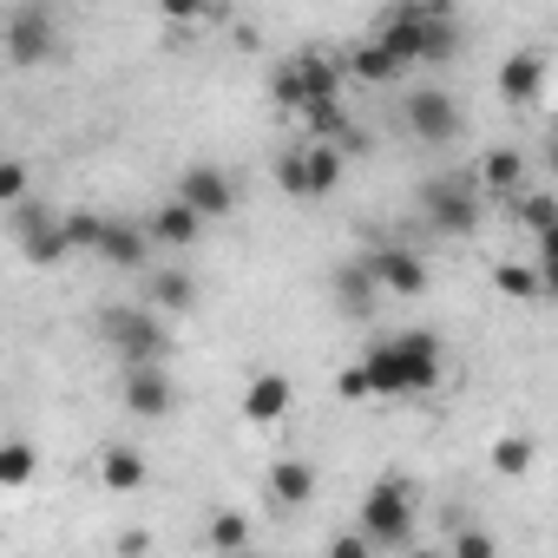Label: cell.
<instances>
[{"instance_id":"6da1fadb","label":"cell","mask_w":558,"mask_h":558,"mask_svg":"<svg viewBox=\"0 0 558 558\" xmlns=\"http://www.w3.org/2000/svg\"><path fill=\"white\" fill-rule=\"evenodd\" d=\"M362 375H368V395L375 401H414V395H434L440 375H447V342L434 329H401V336H381L362 349Z\"/></svg>"},{"instance_id":"7a4b0ae2","label":"cell","mask_w":558,"mask_h":558,"mask_svg":"<svg viewBox=\"0 0 558 558\" xmlns=\"http://www.w3.org/2000/svg\"><path fill=\"white\" fill-rule=\"evenodd\" d=\"M368 40H381L408 73L414 66H447L460 53V21L447 14V0H440V8H388Z\"/></svg>"},{"instance_id":"3957f363","label":"cell","mask_w":558,"mask_h":558,"mask_svg":"<svg viewBox=\"0 0 558 558\" xmlns=\"http://www.w3.org/2000/svg\"><path fill=\"white\" fill-rule=\"evenodd\" d=\"M342 60L329 47H296L290 60H276L269 66V106L276 112H303L316 99H342Z\"/></svg>"},{"instance_id":"277c9868","label":"cell","mask_w":558,"mask_h":558,"mask_svg":"<svg viewBox=\"0 0 558 558\" xmlns=\"http://www.w3.org/2000/svg\"><path fill=\"white\" fill-rule=\"evenodd\" d=\"M362 538H368V551H408L414 545V480L381 473L362 493Z\"/></svg>"},{"instance_id":"5b68a950","label":"cell","mask_w":558,"mask_h":558,"mask_svg":"<svg viewBox=\"0 0 558 558\" xmlns=\"http://www.w3.org/2000/svg\"><path fill=\"white\" fill-rule=\"evenodd\" d=\"M99 336L119 362H165L171 355V329L151 303H112L99 310Z\"/></svg>"},{"instance_id":"8992f818","label":"cell","mask_w":558,"mask_h":558,"mask_svg":"<svg viewBox=\"0 0 558 558\" xmlns=\"http://www.w3.org/2000/svg\"><path fill=\"white\" fill-rule=\"evenodd\" d=\"M401 125H408V138H421V145H453V138H466V112H460V99H453L447 86H408V93H401Z\"/></svg>"},{"instance_id":"52a82bcc","label":"cell","mask_w":558,"mask_h":558,"mask_svg":"<svg viewBox=\"0 0 558 558\" xmlns=\"http://www.w3.org/2000/svg\"><path fill=\"white\" fill-rule=\"evenodd\" d=\"M8 223H14V250H21L34 269H53V263H66V256H73V243H66V230H60V210H53V204L21 197V204L8 210Z\"/></svg>"},{"instance_id":"ba28073f","label":"cell","mask_w":558,"mask_h":558,"mask_svg":"<svg viewBox=\"0 0 558 558\" xmlns=\"http://www.w3.org/2000/svg\"><path fill=\"white\" fill-rule=\"evenodd\" d=\"M421 210H427V223L434 230H447V236H473L480 230V217H486V197L473 191V178H427L421 184Z\"/></svg>"},{"instance_id":"9c48e42d","label":"cell","mask_w":558,"mask_h":558,"mask_svg":"<svg viewBox=\"0 0 558 558\" xmlns=\"http://www.w3.org/2000/svg\"><path fill=\"white\" fill-rule=\"evenodd\" d=\"M0 47H8V60L21 66V73H34V66H47L53 53H60V34H53V14L47 8H14L8 14V27H0Z\"/></svg>"},{"instance_id":"30bf717a","label":"cell","mask_w":558,"mask_h":558,"mask_svg":"<svg viewBox=\"0 0 558 558\" xmlns=\"http://www.w3.org/2000/svg\"><path fill=\"white\" fill-rule=\"evenodd\" d=\"M362 263H368L381 296H427V256L414 243H375Z\"/></svg>"},{"instance_id":"8fae6325","label":"cell","mask_w":558,"mask_h":558,"mask_svg":"<svg viewBox=\"0 0 558 558\" xmlns=\"http://www.w3.org/2000/svg\"><path fill=\"white\" fill-rule=\"evenodd\" d=\"M171 197H184L204 223H217V217H230V210H236V178H230L223 165H184Z\"/></svg>"},{"instance_id":"7c38bea8","label":"cell","mask_w":558,"mask_h":558,"mask_svg":"<svg viewBox=\"0 0 558 558\" xmlns=\"http://www.w3.org/2000/svg\"><path fill=\"white\" fill-rule=\"evenodd\" d=\"M119 395H125V408H132L138 421H165V414L178 408V388H171L165 362H125V381H119Z\"/></svg>"},{"instance_id":"4fadbf2b","label":"cell","mask_w":558,"mask_h":558,"mask_svg":"<svg viewBox=\"0 0 558 558\" xmlns=\"http://www.w3.org/2000/svg\"><path fill=\"white\" fill-rule=\"evenodd\" d=\"M290 401H296V381H290L283 368L250 375V381H243V395H236V408H243V421H250V427H276V421L290 414Z\"/></svg>"},{"instance_id":"5bb4252c","label":"cell","mask_w":558,"mask_h":558,"mask_svg":"<svg viewBox=\"0 0 558 558\" xmlns=\"http://www.w3.org/2000/svg\"><path fill=\"white\" fill-rule=\"evenodd\" d=\"M545 73H551V60H545L538 47L506 53V60H499V99H506V106H538V99H545Z\"/></svg>"},{"instance_id":"9a60e30c","label":"cell","mask_w":558,"mask_h":558,"mask_svg":"<svg viewBox=\"0 0 558 558\" xmlns=\"http://www.w3.org/2000/svg\"><path fill=\"white\" fill-rule=\"evenodd\" d=\"M473 191H480L486 204L519 197V191H525V151H519V145H493V151L473 165Z\"/></svg>"},{"instance_id":"2e32d148","label":"cell","mask_w":558,"mask_h":558,"mask_svg":"<svg viewBox=\"0 0 558 558\" xmlns=\"http://www.w3.org/2000/svg\"><path fill=\"white\" fill-rule=\"evenodd\" d=\"M336 60H342V80H349V86H401V80H408V66H401L381 40H368V34H362L349 53H336Z\"/></svg>"},{"instance_id":"e0dca14e","label":"cell","mask_w":558,"mask_h":558,"mask_svg":"<svg viewBox=\"0 0 558 558\" xmlns=\"http://www.w3.org/2000/svg\"><path fill=\"white\" fill-rule=\"evenodd\" d=\"M93 256L132 276V269H145V263H151V236H145V223H132V217H106V230H99Z\"/></svg>"},{"instance_id":"ac0fdd59","label":"cell","mask_w":558,"mask_h":558,"mask_svg":"<svg viewBox=\"0 0 558 558\" xmlns=\"http://www.w3.org/2000/svg\"><path fill=\"white\" fill-rule=\"evenodd\" d=\"M263 493H269V506H276V512H296V506H310V499H316V466H310V460H296V453H290V460H276V466L263 473Z\"/></svg>"},{"instance_id":"d6986e66","label":"cell","mask_w":558,"mask_h":558,"mask_svg":"<svg viewBox=\"0 0 558 558\" xmlns=\"http://www.w3.org/2000/svg\"><path fill=\"white\" fill-rule=\"evenodd\" d=\"M99 486H106V493H145V486H151L145 453L125 447V440H106V447H99Z\"/></svg>"},{"instance_id":"ffe728a7","label":"cell","mask_w":558,"mask_h":558,"mask_svg":"<svg viewBox=\"0 0 558 558\" xmlns=\"http://www.w3.org/2000/svg\"><path fill=\"white\" fill-rule=\"evenodd\" d=\"M145 236H151V243H165V250H191V243L204 236V217H197V210H191L184 197H165V204L151 210Z\"/></svg>"},{"instance_id":"44dd1931","label":"cell","mask_w":558,"mask_h":558,"mask_svg":"<svg viewBox=\"0 0 558 558\" xmlns=\"http://www.w3.org/2000/svg\"><path fill=\"white\" fill-rule=\"evenodd\" d=\"M145 303H151L158 316H184V310H197V276H184V269H158L151 283H145Z\"/></svg>"},{"instance_id":"7402d4cb","label":"cell","mask_w":558,"mask_h":558,"mask_svg":"<svg viewBox=\"0 0 558 558\" xmlns=\"http://www.w3.org/2000/svg\"><path fill=\"white\" fill-rule=\"evenodd\" d=\"M375 303H381V290H375L368 263H349V269H336V310H342V316H368Z\"/></svg>"},{"instance_id":"603a6c76","label":"cell","mask_w":558,"mask_h":558,"mask_svg":"<svg viewBox=\"0 0 558 558\" xmlns=\"http://www.w3.org/2000/svg\"><path fill=\"white\" fill-rule=\"evenodd\" d=\"M204 545H210V551H250V545H256V525H250V512H236V506H217V512H210V525H204Z\"/></svg>"},{"instance_id":"cb8c5ba5","label":"cell","mask_w":558,"mask_h":558,"mask_svg":"<svg viewBox=\"0 0 558 558\" xmlns=\"http://www.w3.org/2000/svg\"><path fill=\"white\" fill-rule=\"evenodd\" d=\"M493 290L512 296V303H545L551 296V276L545 269H525V263H499L493 269Z\"/></svg>"},{"instance_id":"d4e9b609","label":"cell","mask_w":558,"mask_h":558,"mask_svg":"<svg viewBox=\"0 0 558 558\" xmlns=\"http://www.w3.org/2000/svg\"><path fill=\"white\" fill-rule=\"evenodd\" d=\"M40 480V447L34 440H0V493H21Z\"/></svg>"},{"instance_id":"484cf974","label":"cell","mask_w":558,"mask_h":558,"mask_svg":"<svg viewBox=\"0 0 558 558\" xmlns=\"http://www.w3.org/2000/svg\"><path fill=\"white\" fill-rule=\"evenodd\" d=\"M269 178H276V191L310 197V145H303V138H296V145H283V151H276V165H269Z\"/></svg>"},{"instance_id":"4316f807","label":"cell","mask_w":558,"mask_h":558,"mask_svg":"<svg viewBox=\"0 0 558 558\" xmlns=\"http://www.w3.org/2000/svg\"><path fill=\"white\" fill-rule=\"evenodd\" d=\"M310 145V197H329L342 184V151L329 138H303Z\"/></svg>"},{"instance_id":"83f0119b","label":"cell","mask_w":558,"mask_h":558,"mask_svg":"<svg viewBox=\"0 0 558 558\" xmlns=\"http://www.w3.org/2000/svg\"><path fill=\"white\" fill-rule=\"evenodd\" d=\"M512 204H519V230H525V236H545V230L558 223V197H551V191H532V184H525Z\"/></svg>"},{"instance_id":"f1b7e54d","label":"cell","mask_w":558,"mask_h":558,"mask_svg":"<svg viewBox=\"0 0 558 558\" xmlns=\"http://www.w3.org/2000/svg\"><path fill=\"white\" fill-rule=\"evenodd\" d=\"M532 460H538V447H532L525 434H499V440H493V473L519 480V473H532Z\"/></svg>"},{"instance_id":"f546056e","label":"cell","mask_w":558,"mask_h":558,"mask_svg":"<svg viewBox=\"0 0 558 558\" xmlns=\"http://www.w3.org/2000/svg\"><path fill=\"white\" fill-rule=\"evenodd\" d=\"M21 197H34V165L27 158H0V210H14Z\"/></svg>"},{"instance_id":"4dcf8cb0","label":"cell","mask_w":558,"mask_h":558,"mask_svg":"<svg viewBox=\"0 0 558 558\" xmlns=\"http://www.w3.org/2000/svg\"><path fill=\"white\" fill-rule=\"evenodd\" d=\"M60 230H66L73 250H93L99 230H106V217H99V210H60Z\"/></svg>"},{"instance_id":"1f68e13d","label":"cell","mask_w":558,"mask_h":558,"mask_svg":"<svg viewBox=\"0 0 558 558\" xmlns=\"http://www.w3.org/2000/svg\"><path fill=\"white\" fill-rule=\"evenodd\" d=\"M210 8H217V0H158V14H165L171 27H197Z\"/></svg>"},{"instance_id":"d6a6232c","label":"cell","mask_w":558,"mask_h":558,"mask_svg":"<svg viewBox=\"0 0 558 558\" xmlns=\"http://www.w3.org/2000/svg\"><path fill=\"white\" fill-rule=\"evenodd\" d=\"M499 545H493V532H480V525H460L453 532V558H493Z\"/></svg>"},{"instance_id":"836d02e7","label":"cell","mask_w":558,"mask_h":558,"mask_svg":"<svg viewBox=\"0 0 558 558\" xmlns=\"http://www.w3.org/2000/svg\"><path fill=\"white\" fill-rule=\"evenodd\" d=\"M336 395H342V401H355V408H368V401H375V395H368V375H362V362H349V368L336 375Z\"/></svg>"},{"instance_id":"e575fe53","label":"cell","mask_w":558,"mask_h":558,"mask_svg":"<svg viewBox=\"0 0 558 558\" xmlns=\"http://www.w3.org/2000/svg\"><path fill=\"white\" fill-rule=\"evenodd\" d=\"M329 558H368V538L362 532H336L329 538Z\"/></svg>"},{"instance_id":"d590c367","label":"cell","mask_w":558,"mask_h":558,"mask_svg":"<svg viewBox=\"0 0 558 558\" xmlns=\"http://www.w3.org/2000/svg\"><path fill=\"white\" fill-rule=\"evenodd\" d=\"M119 551H151V532H119Z\"/></svg>"},{"instance_id":"8d00e7d4","label":"cell","mask_w":558,"mask_h":558,"mask_svg":"<svg viewBox=\"0 0 558 558\" xmlns=\"http://www.w3.org/2000/svg\"><path fill=\"white\" fill-rule=\"evenodd\" d=\"M395 8H440V0H395Z\"/></svg>"}]
</instances>
